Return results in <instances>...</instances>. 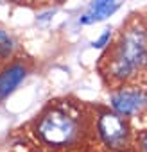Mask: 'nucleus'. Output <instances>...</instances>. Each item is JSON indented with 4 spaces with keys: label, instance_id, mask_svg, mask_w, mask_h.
<instances>
[{
    "label": "nucleus",
    "instance_id": "obj_1",
    "mask_svg": "<svg viewBox=\"0 0 147 152\" xmlns=\"http://www.w3.org/2000/svg\"><path fill=\"white\" fill-rule=\"evenodd\" d=\"M147 64V32L143 27L135 25L122 32L117 50L110 61V75L124 81Z\"/></svg>",
    "mask_w": 147,
    "mask_h": 152
},
{
    "label": "nucleus",
    "instance_id": "obj_2",
    "mask_svg": "<svg viewBox=\"0 0 147 152\" xmlns=\"http://www.w3.org/2000/svg\"><path fill=\"white\" fill-rule=\"evenodd\" d=\"M36 134L43 143L50 147H66L81 138L83 125L81 120L70 111L52 107L40 118L36 125Z\"/></svg>",
    "mask_w": 147,
    "mask_h": 152
},
{
    "label": "nucleus",
    "instance_id": "obj_3",
    "mask_svg": "<svg viewBox=\"0 0 147 152\" xmlns=\"http://www.w3.org/2000/svg\"><path fill=\"white\" fill-rule=\"evenodd\" d=\"M97 131L101 140L115 150L124 148L129 143V127L118 113H101L97 120Z\"/></svg>",
    "mask_w": 147,
    "mask_h": 152
},
{
    "label": "nucleus",
    "instance_id": "obj_4",
    "mask_svg": "<svg viewBox=\"0 0 147 152\" xmlns=\"http://www.w3.org/2000/svg\"><path fill=\"white\" fill-rule=\"evenodd\" d=\"M147 99L142 91H131V90H122L115 95H111L110 104L115 109V113H118L120 116H131L136 111H140L145 106Z\"/></svg>",
    "mask_w": 147,
    "mask_h": 152
},
{
    "label": "nucleus",
    "instance_id": "obj_5",
    "mask_svg": "<svg viewBox=\"0 0 147 152\" xmlns=\"http://www.w3.org/2000/svg\"><path fill=\"white\" fill-rule=\"evenodd\" d=\"M124 4V0H93L88 6L86 13L81 15L79 23L81 25H92V23H99L106 18H110L111 15H115L120 6Z\"/></svg>",
    "mask_w": 147,
    "mask_h": 152
},
{
    "label": "nucleus",
    "instance_id": "obj_6",
    "mask_svg": "<svg viewBox=\"0 0 147 152\" xmlns=\"http://www.w3.org/2000/svg\"><path fill=\"white\" fill-rule=\"evenodd\" d=\"M25 77H27V68L22 63H15L4 68L0 72V100L7 99L22 84Z\"/></svg>",
    "mask_w": 147,
    "mask_h": 152
},
{
    "label": "nucleus",
    "instance_id": "obj_7",
    "mask_svg": "<svg viewBox=\"0 0 147 152\" xmlns=\"http://www.w3.org/2000/svg\"><path fill=\"white\" fill-rule=\"evenodd\" d=\"M13 50H15V41H13V38H11L4 29H0V57L11 56Z\"/></svg>",
    "mask_w": 147,
    "mask_h": 152
},
{
    "label": "nucleus",
    "instance_id": "obj_8",
    "mask_svg": "<svg viewBox=\"0 0 147 152\" xmlns=\"http://www.w3.org/2000/svg\"><path fill=\"white\" fill-rule=\"evenodd\" d=\"M110 39H111V31H110V29H106V31L101 34V38H99L97 41H93V43H92V47H93V48H104V47L110 43Z\"/></svg>",
    "mask_w": 147,
    "mask_h": 152
},
{
    "label": "nucleus",
    "instance_id": "obj_9",
    "mask_svg": "<svg viewBox=\"0 0 147 152\" xmlns=\"http://www.w3.org/2000/svg\"><path fill=\"white\" fill-rule=\"evenodd\" d=\"M54 13H56V11L52 9V11H47V13H43V15H40V16H38V22H47V20H50Z\"/></svg>",
    "mask_w": 147,
    "mask_h": 152
},
{
    "label": "nucleus",
    "instance_id": "obj_10",
    "mask_svg": "<svg viewBox=\"0 0 147 152\" xmlns=\"http://www.w3.org/2000/svg\"><path fill=\"white\" fill-rule=\"evenodd\" d=\"M142 147H143V150L147 152V134L143 136V140H142Z\"/></svg>",
    "mask_w": 147,
    "mask_h": 152
},
{
    "label": "nucleus",
    "instance_id": "obj_11",
    "mask_svg": "<svg viewBox=\"0 0 147 152\" xmlns=\"http://www.w3.org/2000/svg\"><path fill=\"white\" fill-rule=\"evenodd\" d=\"M54 2H57V4H63V2H65V0H54Z\"/></svg>",
    "mask_w": 147,
    "mask_h": 152
},
{
    "label": "nucleus",
    "instance_id": "obj_12",
    "mask_svg": "<svg viewBox=\"0 0 147 152\" xmlns=\"http://www.w3.org/2000/svg\"><path fill=\"white\" fill-rule=\"evenodd\" d=\"M9 2H16V0H9Z\"/></svg>",
    "mask_w": 147,
    "mask_h": 152
}]
</instances>
